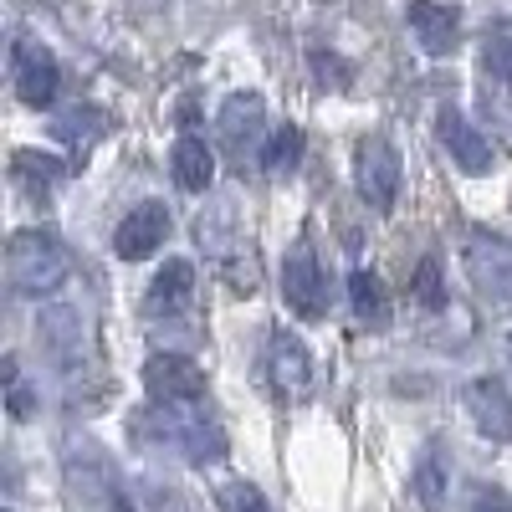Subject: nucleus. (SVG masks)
<instances>
[{
    "mask_svg": "<svg viewBox=\"0 0 512 512\" xmlns=\"http://www.w3.org/2000/svg\"><path fill=\"white\" fill-rule=\"evenodd\" d=\"M405 21H410L425 57H451L456 52V41H461V11L456 6H441V0H410Z\"/></svg>",
    "mask_w": 512,
    "mask_h": 512,
    "instance_id": "nucleus-10",
    "label": "nucleus"
},
{
    "mask_svg": "<svg viewBox=\"0 0 512 512\" xmlns=\"http://www.w3.org/2000/svg\"><path fill=\"white\" fill-rule=\"evenodd\" d=\"M164 236H169V205L144 200V205H134V210L118 221L113 251L123 256V262H144V256H154V251L164 246Z\"/></svg>",
    "mask_w": 512,
    "mask_h": 512,
    "instance_id": "nucleus-8",
    "label": "nucleus"
},
{
    "mask_svg": "<svg viewBox=\"0 0 512 512\" xmlns=\"http://www.w3.org/2000/svg\"><path fill=\"white\" fill-rule=\"evenodd\" d=\"M6 400H11V415L26 420L31 415V390H26V379H21V364L6 359Z\"/></svg>",
    "mask_w": 512,
    "mask_h": 512,
    "instance_id": "nucleus-24",
    "label": "nucleus"
},
{
    "mask_svg": "<svg viewBox=\"0 0 512 512\" xmlns=\"http://www.w3.org/2000/svg\"><path fill=\"white\" fill-rule=\"evenodd\" d=\"M11 82H16V98L31 108H47L62 88V67L57 57L41 47V41H16L11 47Z\"/></svg>",
    "mask_w": 512,
    "mask_h": 512,
    "instance_id": "nucleus-5",
    "label": "nucleus"
},
{
    "mask_svg": "<svg viewBox=\"0 0 512 512\" xmlns=\"http://www.w3.org/2000/svg\"><path fill=\"white\" fill-rule=\"evenodd\" d=\"M436 139H441V149L466 169V175H487V169H492V159H497V149H492V139L482 134V128L472 123V118H466L461 108H441L436 113Z\"/></svg>",
    "mask_w": 512,
    "mask_h": 512,
    "instance_id": "nucleus-6",
    "label": "nucleus"
},
{
    "mask_svg": "<svg viewBox=\"0 0 512 512\" xmlns=\"http://www.w3.org/2000/svg\"><path fill=\"white\" fill-rule=\"evenodd\" d=\"M267 374H272V384L282 395H292V400H303L308 390H313V359H308V349H303V338L297 333H272V349H267Z\"/></svg>",
    "mask_w": 512,
    "mask_h": 512,
    "instance_id": "nucleus-12",
    "label": "nucleus"
},
{
    "mask_svg": "<svg viewBox=\"0 0 512 512\" xmlns=\"http://www.w3.org/2000/svg\"><path fill=\"white\" fill-rule=\"evenodd\" d=\"M195 297V267L190 262H164V272L149 282V318H180Z\"/></svg>",
    "mask_w": 512,
    "mask_h": 512,
    "instance_id": "nucleus-15",
    "label": "nucleus"
},
{
    "mask_svg": "<svg viewBox=\"0 0 512 512\" xmlns=\"http://www.w3.org/2000/svg\"><path fill=\"white\" fill-rule=\"evenodd\" d=\"M400 154H395V144L390 139H379V134H369V139H359V149H354V185H359V195H364V205L369 210H395V200H400Z\"/></svg>",
    "mask_w": 512,
    "mask_h": 512,
    "instance_id": "nucleus-3",
    "label": "nucleus"
},
{
    "mask_svg": "<svg viewBox=\"0 0 512 512\" xmlns=\"http://www.w3.org/2000/svg\"><path fill=\"white\" fill-rule=\"evenodd\" d=\"M466 512H512V502H507L502 487H472V502H466Z\"/></svg>",
    "mask_w": 512,
    "mask_h": 512,
    "instance_id": "nucleus-26",
    "label": "nucleus"
},
{
    "mask_svg": "<svg viewBox=\"0 0 512 512\" xmlns=\"http://www.w3.org/2000/svg\"><path fill=\"white\" fill-rule=\"evenodd\" d=\"M282 292H287V308L318 318L323 313V272H318V256L308 246H292L287 251V267H282Z\"/></svg>",
    "mask_w": 512,
    "mask_h": 512,
    "instance_id": "nucleus-13",
    "label": "nucleus"
},
{
    "mask_svg": "<svg viewBox=\"0 0 512 512\" xmlns=\"http://www.w3.org/2000/svg\"><path fill=\"white\" fill-rule=\"evenodd\" d=\"M262 123H267L262 93H231L221 103V144L241 159L246 149H256V139H262Z\"/></svg>",
    "mask_w": 512,
    "mask_h": 512,
    "instance_id": "nucleus-14",
    "label": "nucleus"
},
{
    "mask_svg": "<svg viewBox=\"0 0 512 512\" xmlns=\"http://www.w3.org/2000/svg\"><path fill=\"white\" fill-rule=\"evenodd\" d=\"M52 134H57L62 144H77V149H82V144H93V139L103 134V113H98V108H67V113L52 123Z\"/></svg>",
    "mask_w": 512,
    "mask_h": 512,
    "instance_id": "nucleus-22",
    "label": "nucleus"
},
{
    "mask_svg": "<svg viewBox=\"0 0 512 512\" xmlns=\"http://www.w3.org/2000/svg\"><path fill=\"white\" fill-rule=\"evenodd\" d=\"M313 72L328 82L333 77V88H349V67L338 62V57H328V52H313Z\"/></svg>",
    "mask_w": 512,
    "mask_h": 512,
    "instance_id": "nucleus-27",
    "label": "nucleus"
},
{
    "mask_svg": "<svg viewBox=\"0 0 512 512\" xmlns=\"http://www.w3.org/2000/svg\"><path fill=\"white\" fill-rule=\"evenodd\" d=\"M154 431H159L164 446L185 451L195 466H210V461H221V456H226V436L216 431V420L190 415V410H180V405H164V415H159Z\"/></svg>",
    "mask_w": 512,
    "mask_h": 512,
    "instance_id": "nucleus-4",
    "label": "nucleus"
},
{
    "mask_svg": "<svg viewBox=\"0 0 512 512\" xmlns=\"http://www.w3.org/2000/svg\"><path fill=\"white\" fill-rule=\"evenodd\" d=\"M169 169H175V185H180V190L200 195V190H210V180H216V154L205 149V139L185 134V139H175V154H169Z\"/></svg>",
    "mask_w": 512,
    "mask_h": 512,
    "instance_id": "nucleus-16",
    "label": "nucleus"
},
{
    "mask_svg": "<svg viewBox=\"0 0 512 512\" xmlns=\"http://www.w3.org/2000/svg\"><path fill=\"white\" fill-rule=\"evenodd\" d=\"M303 128H292V123H282L277 134L267 139V149H262V169L267 175H292L297 169V159H303Z\"/></svg>",
    "mask_w": 512,
    "mask_h": 512,
    "instance_id": "nucleus-20",
    "label": "nucleus"
},
{
    "mask_svg": "<svg viewBox=\"0 0 512 512\" xmlns=\"http://www.w3.org/2000/svg\"><path fill=\"white\" fill-rule=\"evenodd\" d=\"M36 333H41V349L52 354V364H57V369H77V364H82V354H88V323H82V313H77V308H67V303L41 313Z\"/></svg>",
    "mask_w": 512,
    "mask_h": 512,
    "instance_id": "nucleus-11",
    "label": "nucleus"
},
{
    "mask_svg": "<svg viewBox=\"0 0 512 512\" xmlns=\"http://www.w3.org/2000/svg\"><path fill=\"white\" fill-rule=\"evenodd\" d=\"M144 390L154 405H195L205 395V374L185 354H154L144 364Z\"/></svg>",
    "mask_w": 512,
    "mask_h": 512,
    "instance_id": "nucleus-7",
    "label": "nucleus"
},
{
    "mask_svg": "<svg viewBox=\"0 0 512 512\" xmlns=\"http://www.w3.org/2000/svg\"><path fill=\"white\" fill-rule=\"evenodd\" d=\"M466 415L477 420V431L487 441H512V390L497 379V374H477L472 384H466Z\"/></svg>",
    "mask_w": 512,
    "mask_h": 512,
    "instance_id": "nucleus-9",
    "label": "nucleus"
},
{
    "mask_svg": "<svg viewBox=\"0 0 512 512\" xmlns=\"http://www.w3.org/2000/svg\"><path fill=\"white\" fill-rule=\"evenodd\" d=\"M410 492L425 512H441L446 507V451L431 446L420 461H415V477H410Z\"/></svg>",
    "mask_w": 512,
    "mask_h": 512,
    "instance_id": "nucleus-18",
    "label": "nucleus"
},
{
    "mask_svg": "<svg viewBox=\"0 0 512 512\" xmlns=\"http://www.w3.org/2000/svg\"><path fill=\"white\" fill-rule=\"evenodd\" d=\"M461 267L487 303H512V241L492 231H466L461 241Z\"/></svg>",
    "mask_w": 512,
    "mask_h": 512,
    "instance_id": "nucleus-2",
    "label": "nucleus"
},
{
    "mask_svg": "<svg viewBox=\"0 0 512 512\" xmlns=\"http://www.w3.org/2000/svg\"><path fill=\"white\" fill-rule=\"evenodd\" d=\"M11 169H16V185H21L26 195H47V190L67 175L57 154H36V149H16V154H11Z\"/></svg>",
    "mask_w": 512,
    "mask_h": 512,
    "instance_id": "nucleus-17",
    "label": "nucleus"
},
{
    "mask_svg": "<svg viewBox=\"0 0 512 512\" xmlns=\"http://www.w3.org/2000/svg\"><path fill=\"white\" fill-rule=\"evenodd\" d=\"M482 72L512 103V26H487V36H482Z\"/></svg>",
    "mask_w": 512,
    "mask_h": 512,
    "instance_id": "nucleus-19",
    "label": "nucleus"
},
{
    "mask_svg": "<svg viewBox=\"0 0 512 512\" xmlns=\"http://www.w3.org/2000/svg\"><path fill=\"white\" fill-rule=\"evenodd\" d=\"M410 297H415L420 308H431V313L446 303V287H441V262H436V256H425V262H420V272H415V282H410Z\"/></svg>",
    "mask_w": 512,
    "mask_h": 512,
    "instance_id": "nucleus-23",
    "label": "nucleus"
},
{
    "mask_svg": "<svg viewBox=\"0 0 512 512\" xmlns=\"http://www.w3.org/2000/svg\"><path fill=\"white\" fill-rule=\"evenodd\" d=\"M72 262H67V246L52 231H16L6 246V282L16 297H47L67 282Z\"/></svg>",
    "mask_w": 512,
    "mask_h": 512,
    "instance_id": "nucleus-1",
    "label": "nucleus"
},
{
    "mask_svg": "<svg viewBox=\"0 0 512 512\" xmlns=\"http://www.w3.org/2000/svg\"><path fill=\"white\" fill-rule=\"evenodd\" d=\"M226 512H272V507H267V497L256 492V487H246V482H241V487H231V492H226Z\"/></svg>",
    "mask_w": 512,
    "mask_h": 512,
    "instance_id": "nucleus-25",
    "label": "nucleus"
},
{
    "mask_svg": "<svg viewBox=\"0 0 512 512\" xmlns=\"http://www.w3.org/2000/svg\"><path fill=\"white\" fill-rule=\"evenodd\" d=\"M349 297H354V313L364 318V323H384L390 318V303H384V282L374 277V272H354L349 277Z\"/></svg>",
    "mask_w": 512,
    "mask_h": 512,
    "instance_id": "nucleus-21",
    "label": "nucleus"
}]
</instances>
